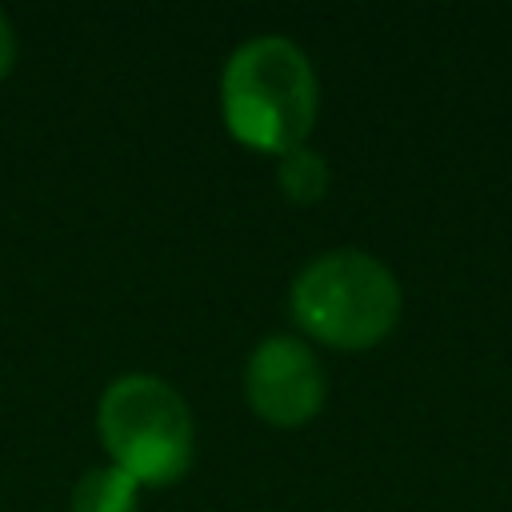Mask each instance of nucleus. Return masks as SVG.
<instances>
[{"label":"nucleus","instance_id":"f257e3e1","mask_svg":"<svg viewBox=\"0 0 512 512\" xmlns=\"http://www.w3.org/2000/svg\"><path fill=\"white\" fill-rule=\"evenodd\" d=\"M320 112L312 60L288 36H252L220 72V116L244 148L284 156L300 148Z\"/></svg>","mask_w":512,"mask_h":512},{"label":"nucleus","instance_id":"f03ea898","mask_svg":"<svg viewBox=\"0 0 512 512\" xmlns=\"http://www.w3.org/2000/svg\"><path fill=\"white\" fill-rule=\"evenodd\" d=\"M292 320L320 344L360 352L380 344L400 320V284L364 248H332L308 260L288 288Z\"/></svg>","mask_w":512,"mask_h":512},{"label":"nucleus","instance_id":"7ed1b4c3","mask_svg":"<svg viewBox=\"0 0 512 512\" xmlns=\"http://www.w3.org/2000/svg\"><path fill=\"white\" fill-rule=\"evenodd\" d=\"M96 432L128 476L144 484H176L196 456L188 400L152 372L116 376L96 404Z\"/></svg>","mask_w":512,"mask_h":512},{"label":"nucleus","instance_id":"20e7f679","mask_svg":"<svg viewBox=\"0 0 512 512\" xmlns=\"http://www.w3.org/2000/svg\"><path fill=\"white\" fill-rule=\"evenodd\" d=\"M328 396V376L308 340L292 332L264 336L244 360V400L248 408L276 428L308 424Z\"/></svg>","mask_w":512,"mask_h":512},{"label":"nucleus","instance_id":"39448f33","mask_svg":"<svg viewBox=\"0 0 512 512\" xmlns=\"http://www.w3.org/2000/svg\"><path fill=\"white\" fill-rule=\"evenodd\" d=\"M136 504H140V480L112 460L88 468L72 488V512H136Z\"/></svg>","mask_w":512,"mask_h":512},{"label":"nucleus","instance_id":"423d86ee","mask_svg":"<svg viewBox=\"0 0 512 512\" xmlns=\"http://www.w3.org/2000/svg\"><path fill=\"white\" fill-rule=\"evenodd\" d=\"M276 180H280L288 200L312 204V200H320L328 192V160L316 148L300 144V148L276 156Z\"/></svg>","mask_w":512,"mask_h":512},{"label":"nucleus","instance_id":"0eeeda50","mask_svg":"<svg viewBox=\"0 0 512 512\" xmlns=\"http://www.w3.org/2000/svg\"><path fill=\"white\" fill-rule=\"evenodd\" d=\"M16 64V32H12V20L0 12V80L12 72Z\"/></svg>","mask_w":512,"mask_h":512}]
</instances>
